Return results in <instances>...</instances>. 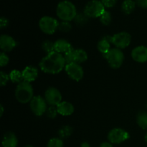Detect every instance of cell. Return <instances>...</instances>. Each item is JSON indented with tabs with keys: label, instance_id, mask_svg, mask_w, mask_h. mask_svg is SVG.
<instances>
[{
	"label": "cell",
	"instance_id": "6da1fadb",
	"mask_svg": "<svg viewBox=\"0 0 147 147\" xmlns=\"http://www.w3.org/2000/svg\"><path fill=\"white\" fill-rule=\"evenodd\" d=\"M65 65L64 56L55 51L47 54L39 64L42 71L48 74H57L65 68Z\"/></svg>",
	"mask_w": 147,
	"mask_h": 147
},
{
	"label": "cell",
	"instance_id": "7a4b0ae2",
	"mask_svg": "<svg viewBox=\"0 0 147 147\" xmlns=\"http://www.w3.org/2000/svg\"><path fill=\"white\" fill-rule=\"evenodd\" d=\"M56 14L62 21L70 22L76 19L77 9L73 2L68 0H63L57 4Z\"/></svg>",
	"mask_w": 147,
	"mask_h": 147
},
{
	"label": "cell",
	"instance_id": "3957f363",
	"mask_svg": "<svg viewBox=\"0 0 147 147\" xmlns=\"http://www.w3.org/2000/svg\"><path fill=\"white\" fill-rule=\"evenodd\" d=\"M15 98L20 103H30L34 97V90L30 83L22 81L17 85L15 89Z\"/></svg>",
	"mask_w": 147,
	"mask_h": 147
},
{
	"label": "cell",
	"instance_id": "277c9868",
	"mask_svg": "<svg viewBox=\"0 0 147 147\" xmlns=\"http://www.w3.org/2000/svg\"><path fill=\"white\" fill-rule=\"evenodd\" d=\"M106 11V7L99 0H91L86 4L83 9V14L89 18H100Z\"/></svg>",
	"mask_w": 147,
	"mask_h": 147
},
{
	"label": "cell",
	"instance_id": "5b68a950",
	"mask_svg": "<svg viewBox=\"0 0 147 147\" xmlns=\"http://www.w3.org/2000/svg\"><path fill=\"white\" fill-rule=\"evenodd\" d=\"M107 60L109 66L113 69H119L124 61V55L119 48H111L106 55H103Z\"/></svg>",
	"mask_w": 147,
	"mask_h": 147
},
{
	"label": "cell",
	"instance_id": "8992f818",
	"mask_svg": "<svg viewBox=\"0 0 147 147\" xmlns=\"http://www.w3.org/2000/svg\"><path fill=\"white\" fill-rule=\"evenodd\" d=\"M59 22L54 17L44 16L39 21V27L42 32L47 34H53L58 30Z\"/></svg>",
	"mask_w": 147,
	"mask_h": 147
},
{
	"label": "cell",
	"instance_id": "52a82bcc",
	"mask_svg": "<svg viewBox=\"0 0 147 147\" xmlns=\"http://www.w3.org/2000/svg\"><path fill=\"white\" fill-rule=\"evenodd\" d=\"M130 138V134L126 130L121 128L111 129L108 134V140L112 144H120Z\"/></svg>",
	"mask_w": 147,
	"mask_h": 147
},
{
	"label": "cell",
	"instance_id": "ba28073f",
	"mask_svg": "<svg viewBox=\"0 0 147 147\" xmlns=\"http://www.w3.org/2000/svg\"><path fill=\"white\" fill-rule=\"evenodd\" d=\"M66 64L71 63H84L88 60V54L83 49H74L64 55Z\"/></svg>",
	"mask_w": 147,
	"mask_h": 147
},
{
	"label": "cell",
	"instance_id": "9c48e42d",
	"mask_svg": "<svg viewBox=\"0 0 147 147\" xmlns=\"http://www.w3.org/2000/svg\"><path fill=\"white\" fill-rule=\"evenodd\" d=\"M30 106L32 113L37 116H42L47 109V103L45 99L40 96H34L30 102Z\"/></svg>",
	"mask_w": 147,
	"mask_h": 147
},
{
	"label": "cell",
	"instance_id": "30bf717a",
	"mask_svg": "<svg viewBox=\"0 0 147 147\" xmlns=\"http://www.w3.org/2000/svg\"><path fill=\"white\" fill-rule=\"evenodd\" d=\"M131 42V36L126 32H120L111 36V42L116 48L124 49L129 47Z\"/></svg>",
	"mask_w": 147,
	"mask_h": 147
},
{
	"label": "cell",
	"instance_id": "8fae6325",
	"mask_svg": "<svg viewBox=\"0 0 147 147\" xmlns=\"http://www.w3.org/2000/svg\"><path fill=\"white\" fill-rule=\"evenodd\" d=\"M65 70L67 76L75 81H80L84 76V71H83V67L79 63H71L66 64Z\"/></svg>",
	"mask_w": 147,
	"mask_h": 147
},
{
	"label": "cell",
	"instance_id": "7c38bea8",
	"mask_svg": "<svg viewBox=\"0 0 147 147\" xmlns=\"http://www.w3.org/2000/svg\"><path fill=\"white\" fill-rule=\"evenodd\" d=\"M45 99L47 104L54 106H57L63 101L61 93L58 89L54 87H50L46 90L45 93Z\"/></svg>",
	"mask_w": 147,
	"mask_h": 147
},
{
	"label": "cell",
	"instance_id": "4fadbf2b",
	"mask_svg": "<svg viewBox=\"0 0 147 147\" xmlns=\"http://www.w3.org/2000/svg\"><path fill=\"white\" fill-rule=\"evenodd\" d=\"M17 45V41L11 36L2 34L0 37V48L4 53L11 52Z\"/></svg>",
	"mask_w": 147,
	"mask_h": 147
},
{
	"label": "cell",
	"instance_id": "5bb4252c",
	"mask_svg": "<svg viewBox=\"0 0 147 147\" xmlns=\"http://www.w3.org/2000/svg\"><path fill=\"white\" fill-rule=\"evenodd\" d=\"M131 57L137 63H146L147 62V47L141 45L135 47L131 52Z\"/></svg>",
	"mask_w": 147,
	"mask_h": 147
},
{
	"label": "cell",
	"instance_id": "9a60e30c",
	"mask_svg": "<svg viewBox=\"0 0 147 147\" xmlns=\"http://www.w3.org/2000/svg\"><path fill=\"white\" fill-rule=\"evenodd\" d=\"M22 77L24 81L31 83L34 81L38 77V70L37 67H33V66L29 65L27 66L22 72Z\"/></svg>",
	"mask_w": 147,
	"mask_h": 147
},
{
	"label": "cell",
	"instance_id": "2e32d148",
	"mask_svg": "<svg viewBox=\"0 0 147 147\" xmlns=\"http://www.w3.org/2000/svg\"><path fill=\"white\" fill-rule=\"evenodd\" d=\"M57 110L58 114L63 116H71L74 113L75 108L74 106L71 103L68 101H62L59 103L57 106Z\"/></svg>",
	"mask_w": 147,
	"mask_h": 147
},
{
	"label": "cell",
	"instance_id": "e0dca14e",
	"mask_svg": "<svg viewBox=\"0 0 147 147\" xmlns=\"http://www.w3.org/2000/svg\"><path fill=\"white\" fill-rule=\"evenodd\" d=\"M54 48L55 51L57 53L65 55L73 50V47L68 41L63 39H60V40H56L54 42Z\"/></svg>",
	"mask_w": 147,
	"mask_h": 147
},
{
	"label": "cell",
	"instance_id": "ac0fdd59",
	"mask_svg": "<svg viewBox=\"0 0 147 147\" xmlns=\"http://www.w3.org/2000/svg\"><path fill=\"white\" fill-rule=\"evenodd\" d=\"M1 144L2 147H17L18 144V139L13 132H7L3 136Z\"/></svg>",
	"mask_w": 147,
	"mask_h": 147
},
{
	"label": "cell",
	"instance_id": "d6986e66",
	"mask_svg": "<svg viewBox=\"0 0 147 147\" xmlns=\"http://www.w3.org/2000/svg\"><path fill=\"white\" fill-rule=\"evenodd\" d=\"M111 36H105L98 42V50L103 55H106L111 50Z\"/></svg>",
	"mask_w": 147,
	"mask_h": 147
},
{
	"label": "cell",
	"instance_id": "ffe728a7",
	"mask_svg": "<svg viewBox=\"0 0 147 147\" xmlns=\"http://www.w3.org/2000/svg\"><path fill=\"white\" fill-rule=\"evenodd\" d=\"M136 1L134 0H124L121 4V10L125 14H130L136 8Z\"/></svg>",
	"mask_w": 147,
	"mask_h": 147
},
{
	"label": "cell",
	"instance_id": "44dd1931",
	"mask_svg": "<svg viewBox=\"0 0 147 147\" xmlns=\"http://www.w3.org/2000/svg\"><path fill=\"white\" fill-rule=\"evenodd\" d=\"M136 122L139 127L142 129H147V113L146 111H140L136 116Z\"/></svg>",
	"mask_w": 147,
	"mask_h": 147
},
{
	"label": "cell",
	"instance_id": "7402d4cb",
	"mask_svg": "<svg viewBox=\"0 0 147 147\" xmlns=\"http://www.w3.org/2000/svg\"><path fill=\"white\" fill-rule=\"evenodd\" d=\"M9 79L12 83H20L22 81H24L22 77V73L20 70H13L10 72L9 74Z\"/></svg>",
	"mask_w": 147,
	"mask_h": 147
},
{
	"label": "cell",
	"instance_id": "603a6c76",
	"mask_svg": "<svg viewBox=\"0 0 147 147\" xmlns=\"http://www.w3.org/2000/svg\"><path fill=\"white\" fill-rule=\"evenodd\" d=\"M73 133V129L70 126H63L58 131V136L61 139H66L71 136Z\"/></svg>",
	"mask_w": 147,
	"mask_h": 147
},
{
	"label": "cell",
	"instance_id": "cb8c5ba5",
	"mask_svg": "<svg viewBox=\"0 0 147 147\" xmlns=\"http://www.w3.org/2000/svg\"><path fill=\"white\" fill-rule=\"evenodd\" d=\"M42 48L45 53H47V54L53 53L55 51L54 42L50 41V40H45L42 44Z\"/></svg>",
	"mask_w": 147,
	"mask_h": 147
},
{
	"label": "cell",
	"instance_id": "d4e9b609",
	"mask_svg": "<svg viewBox=\"0 0 147 147\" xmlns=\"http://www.w3.org/2000/svg\"><path fill=\"white\" fill-rule=\"evenodd\" d=\"M112 20V17L111 13L109 11H106L100 17V21L103 25L108 26L111 24Z\"/></svg>",
	"mask_w": 147,
	"mask_h": 147
},
{
	"label": "cell",
	"instance_id": "484cf974",
	"mask_svg": "<svg viewBox=\"0 0 147 147\" xmlns=\"http://www.w3.org/2000/svg\"><path fill=\"white\" fill-rule=\"evenodd\" d=\"M47 147H64V144L60 138H53L47 142Z\"/></svg>",
	"mask_w": 147,
	"mask_h": 147
},
{
	"label": "cell",
	"instance_id": "4316f807",
	"mask_svg": "<svg viewBox=\"0 0 147 147\" xmlns=\"http://www.w3.org/2000/svg\"><path fill=\"white\" fill-rule=\"evenodd\" d=\"M58 30L63 32H68L72 30V24H70V22L62 21L61 22L59 23Z\"/></svg>",
	"mask_w": 147,
	"mask_h": 147
},
{
	"label": "cell",
	"instance_id": "83f0119b",
	"mask_svg": "<svg viewBox=\"0 0 147 147\" xmlns=\"http://www.w3.org/2000/svg\"><path fill=\"white\" fill-rule=\"evenodd\" d=\"M46 116L50 119H55L56 118L57 115V107L54 106H50V107L47 108L46 111Z\"/></svg>",
	"mask_w": 147,
	"mask_h": 147
},
{
	"label": "cell",
	"instance_id": "f1b7e54d",
	"mask_svg": "<svg viewBox=\"0 0 147 147\" xmlns=\"http://www.w3.org/2000/svg\"><path fill=\"white\" fill-rule=\"evenodd\" d=\"M9 76L7 75L5 72L1 71L0 72V84L1 86H6V84L7 83V82L9 80Z\"/></svg>",
	"mask_w": 147,
	"mask_h": 147
},
{
	"label": "cell",
	"instance_id": "f546056e",
	"mask_svg": "<svg viewBox=\"0 0 147 147\" xmlns=\"http://www.w3.org/2000/svg\"><path fill=\"white\" fill-rule=\"evenodd\" d=\"M9 61V58L8 55L6 54V53L1 52L0 54V65L1 67H4L7 65Z\"/></svg>",
	"mask_w": 147,
	"mask_h": 147
},
{
	"label": "cell",
	"instance_id": "4dcf8cb0",
	"mask_svg": "<svg viewBox=\"0 0 147 147\" xmlns=\"http://www.w3.org/2000/svg\"><path fill=\"white\" fill-rule=\"evenodd\" d=\"M101 2L104 5L105 7L107 8H111L116 5L117 0H101Z\"/></svg>",
	"mask_w": 147,
	"mask_h": 147
},
{
	"label": "cell",
	"instance_id": "1f68e13d",
	"mask_svg": "<svg viewBox=\"0 0 147 147\" xmlns=\"http://www.w3.org/2000/svg\"><path fill=\"white\" fill-rule=\"evenodd\" d=\"M87 18L88 17H86L84 14H77V16H76V17L75 20H76L77 23L82 24V23H85L86 21H87Z\"/></svg>",
	"mask_w": 147,
	"mask_h": 147
},
{
	"label": "cell",
	"instance_id": "d6a6232c",
	"mask_svg": "<svg viewBox=\"0 0 147 147\" xmlns=\"http://www.w3.org/2000/svg\"><path fill=\"white\" fill-rule=\"evenodd\" d=\"M9 25V20L6 17H1L0 19V27L1 29H4Z\"/></svg>",
	"mask_w": 147,
	"mask_h": 147
},
{
	"label": "cell",
	"instance_id": "836d02e7",
	"mask_svg": "<svg viewBox=\"0 0 147 147\" xmlns=\"http://www.w3.org/2000/svg\"><path fill=\"white\" fill-rule=\"evenodd\" d=\"M136 5L144 9H147V0H136Z\"/></svg>",
	"mask_w": 147,
	"mask_h": 147
},
{
	"label": "cell",
	"instance_id": "e575fe53",
	"mask_svg": "<svg viewBox=\"0 0 147 147\" xmlns=\"http://www.w3.org/2000/svg\"><path fill=\"white\" fill-rule=\"evenodd\" d=\"M99 147H113L111 143L110 142H103Z\"/></svg>",
	"mask_w": 147,
	"mask_h": 147
},
{
	"label": "cell",
	"instance_id": "d590c367",
	"mask_svg": "<svg viewBox=\"0 0 147 147\" xmlns=\"http://www.w3.org/2000/svg\"><path fill=\"white\" fill-rule=\"evenodd\" d=\"M80 147H90V145L88 142H83L80 145Z\"/></svg>",
	"mask_w": 147,
	"mask_h": 147
},
{
	"label": "cell",
	"instance_id": "8d00e7d4",
	"mask_svg": "<svg viewBox=\"0 0 147 147\" xmlns=\"http://www.w3.org/2000/svg\"><path fill=\"white\" fill-rule=\"evenodd\" d=\"M0 109H1V113H0V116H2L3 113H4V107H3L2 105H1V106H0Z\"/></svg>",
	"mask_w": 147,
	"mask_h": 147
},
{
	"label": "cell",
	"instance_id": "74e56055",
	"mask_svg": "<svg viewBox=\"0 0 147 147\" xmlns=\"http://www.w3.org/2000/svg\"><path fill=\"white\" fill-rule=\"evenodd\" d=\"M144 141L146 142V143L147 144V132H146V134H145V136H144Z\"/></svg>",
	"mask_w": 147,
	"mask_h": 147
},
{
	"label": "cell",
	"instance_id": "f35d334b",
	"mask_svg": "<svg viewBox=\"0 0 147 147\" xmlns=\"http://www.w3.org/2000/svg\"><path fill=\"white\" fill-rule=\"evenodd\" d=\"M24 147H34V146H32V145H26V146H24Z\"/></svg>",
	"mask_w": 147,
	"mask_h": 147
},
{
	"label": "cell",
	"instance_id": "ab89813d",
	"mask_svg": "<svg viewBox=\"0 0 147 147\" xmlns=\"http://www.w3.org/2000/svg\"></svg>",
	"mask_w": 147,
	"mask_h": 147
}]
</instances>
